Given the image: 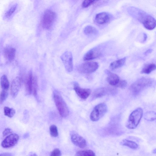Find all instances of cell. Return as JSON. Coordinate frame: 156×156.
I'll use <instances>...</instances> for the list:
<instances>
[{"instance_id":"obj_1","label":"cell","mask_w":156,"mask_h":156,"mask_svg":"<svg viewBox=\"0 0 156 156\" xmlns=\"http://www.w3.org/2000/svg\"><path fill=\"white\" fill-rule=\"evenodd\" d=\"M129 13L134 18L141 22L146 29L151 30L156 27L155 19L143 10L135 7L129 10Z\"/></svg>"},{"instance_id":"obj_2","label":"cell","mask_w":156,"mask_h":156,"mask_svg":"<svg viewBox=\"0 0 156 156\" xmlns=\"http://www.w3.org/2000/svg\"><path fill=\"white\" fill-rule=\"evenodd\" d=\"M153 80L151 79L143 78L134 82L131 86L130 90L134 95H137L151 86Z\"/></svg>"},{"instance_id":"obj_3","label":"cell","mask_w":156,"mask_h":156,"mask_svg":"<svg viewBox=\"0 0 156 156\" xmlns=\"http://www.w3.org/2000/svg\"><path fill=\"white\" fill-rule=\"evenodd\" d=\"M143 114V110L141 108H138L133 111L129 116L126 127L131 129L136 128L139 124Z\"/></svg>"},{"instance_id":"obj_4","label":"cell","mask_w":156,"mask_h":156,"mask_svg":"<svg viewBox=\"0 0 156 156\" xmlns=\"http://www.w3.org/2000/svg\"><path fill=\"white\" fill-rule=\"evenodd\" d=\"M54 97L56 106L62 117L66 118L69 114V110L66 104L59 93L57 91L54 93Z\"/></svg>"},{"instance_id":"obj_5","label":"cell","mask_w":156,"mask_h":156,"mask_svg":"<svg viewBox=\"0 0 156 156\" xmlns=\"http://www.w3.org/2000/svg\"><path fill=\"white\" fill-rule=\"evenodd\" d=\"M107 107L105 103H101L97 105L91 112L90 118L93 121L99 120L106 113Z\"/></svg>"},{"instance_id":"obj_6","label":"cell","mask_w":156,"mask_h":156,"mask_svg":"<svg viewBox=\"0 0 156 156\" xmlns=\"http://www.w3.org/2000/svg\"><path fill=\"white\" fill-rule=\"evenodd\" d=\"M56 18V13L51 10H46L44 13L42 22L43 27L46 29H50L52 26Z\"/></svg>"},{"instance_id":"obj_7","label":"cell","mask_w":156,"mask_h":156,"mask_svg":"<svg viewBox=\"0 0 156 156\" xmlns=\"http://www.w3.org/2000/svg\"><path fill=\"white\" fill-rule=\"evenodd\" d=\"M99 66L97 62H90L81 64L78 67V71L81 74H90L96 72Z\"/></svg>"},{"instance_id":"obj_8","label":"cell","mask_w":156,"mask_h":156,"mask_svg":"<svg viewBox=\"0 0 156 156\" xmlns=\"http://www.w3.org/2000/svg\"><path fill=\"white\" fill-rule=\"evenodd\" d=\"M66 71L68 72H72L73 69V57L71 52L66 51L61 57Z\"/></svg>"},{"instance_id":"obj_9","label":"cell","mask_w":156,"mask_h":156,"mask_svg":"<svg viewBox=\"0 0 156 156\" xmlns=\"http://www.w3.org/2000/svg\"><path fill=\"white\" fill-rule=\"evenodd\" d=\"M116 93V89L110 87H103L96 90L92 95L93 99L99 98L107 95H114Z\"/></svg>"},{"instance_id":"obj_10","label":"cell","mask_w":156,"mask_h":156,"mask_svg":"<svg viewBox=\"0 0 156 156\" xmlns=\"http://www.w3.org/2000/svg\"><path fill=\"white\" fill-rule=\"evenodd\" d=\"M112 14L107 12H103L97 14L95 16L96 22L99 25H104L110 23L112 20Z\"/></svg>"},{"instance_id":"obj_11","label":"cell","mask_w":156,"mask_h":156,"mask_svg":"<svg viewBox=\"0 0 156 156\" xmlns=\"http://www.w3.org/2000/svg\"><path fill=\"white\" fill-rule=\"evenodd\" d=\"M71 140L76 146L81 148H85L87 146V143L84 139L74 131L70 132Z\"/></svg>"},{"instance_id":"obj_12","label":"cell","mask_w":156,"mask_h":156,"mask_svg":"<svg viewBox=\"0 0 156 156\" xmlns=\"http://www.w3.org/2000/svg\"><path fill=\"white\" fill-rule=\"evenodd\" d=\"M19 140V136L16 134H11L7 136L1 143L2 146L8 148L15 146Z\"/></svg>"},{"instance_id":"obj_13","label":"cell","mask_w":156,"mask_h":156,"mask_svg":"<svg viewBox=\"0 0 156 156\" xmlns=\"http://www.w3.org/2000/svg\"><path fill=\"white\" fill-rule=\"evenodd\" d=\"M74 89L78 95L84 99L88 98L91 93V91L90 89L81 88L76 82L74 83Z\"/></svg>"},{"instance_id":"obj_14","label":"cell","mask_w":156,"mask_h":156,"mask_svg":"<svg viewBox=\"0 0 156 156\" xmlns=\"http://www.w3.org/2000/svg\"><path fill=\"white\" fill-rule=\"evenodd\" d=\"M22 83V78L17 77L13 81L11 86V95L13 98H15L18 95Z\"/></svg>"},{"instance_id":"obj_15","label":"cell","mask_w":156,"mask_h":156,"mask_svg":"<svg viewBox=\"0 0 156 156\" xmlns=\"http://www.w3.org/2000/svg\"><path fill=\"white\" fill-rule=\"evenodd\" d=\"M101 54V51L99 47L94 48L89 51L85 54L83 60L84 61L93 60L99 57Z\"/></svg>"},{"instance_id":"obj_16","label":"cell","mask_w":156,"mask_h":156,"mask_svg":"<svg viewBox=\"0 0 156 156\" xmlns=\"http://www.w3.org/2000/svg\"><path fill=\"white\" fill-rule=\"evenodd\" d=\"M33 74L31 71H30L26 78L25 81V93L27 95H30L32 93Z\"/></svg>"},{"instance_id":"obj_17","label":"cell","mask_w":156,"mask_h":156,"mask_svg":"<svg viewBox=\"0 0 156 156\" xmlns=\"http://www.w3.org/2000/svg\"><path fill=\"white\" fill-rule=\"evenodd\" d=\"M16 49L11 46H7L4 50V53L6 59L9 61L14 60L16 54Z\"/></svg>"},{"instance_id":"obj_18","label":"cell","mask_w":156,"mask_h":156,"mask_svg":"<svg viewBox=\"0 0 156 156\" xmlns=\"http://www.w3.org/2000/svg\"><path fill=\"white\" fill-rule=\"evenodd\" d=\"M106 72L108 75L107 79V81L110 85L116 87L120 80L119 76L108 71H106Z\"/></svg>"},{"instance_id":"obj_19","label":"cell","mask_w":156,"mask_h":156,"mask_svg":"<svg viewBox=\"0 0 156 156\" xmlns=\"http://www.w3.org/2000/svg\"><path fill=\"white\" fill-rule=\"evenodd\" d=\"M126 60V58L124 57L114 61L110 64V67L113 70L122 67L125 63Z\"/></svg>"},{"instance_id":"obj_20","label":"cell","mask_w":156,"mask_h":156,"mask_svg":"<svg viewBox=\"0 0 156 156\" xmlns=\"http://www.w3.org/2000/svg\"><path fill=\"white\" fill-rule=\"evenodd\" d=\"M84 32L86 35L88 36L96 35L98 33L95 28L90 25L86 26L84 29Z\"/></svg>"},{"instance_id":"obj_21","label":"cell","mask_w":156,"mask_h":156,"mask_svg":"<svg viewBox=\"0 0 156 156\" xmlns=\"http://www.w3.org/2000/svg\"><path fill=\"white\" fill-rule=\"evenodd\" d=\"M156 68V65L154 63H149L146 65L142 69V74H149L155 70Z\"/></svg>"},{"instance_id":"obj_22","label":"cell","mask_w":156,"mask_h":156,"mask_svg":"<svg viewBox=\"0 0 156 156\" xmlns=\"http://www.w3.org/2000/svg\"><path fill=\"white\" fill-rule=\"evenodd\" d=\"M120 144L122 145L134 149H137L138 146V145L134 142L127 140H123L121 142Z\"/></svg>"},{"instance_id":"obj_23","label":"cell","mask_w":156,"mask_h":156,"mask_svg":"<svg viewBox=\"0 0 156 156\" xmlns=\"http://www.w3.org/2000/svg\"><path fill=\"white\" fill-rule=\"evenodd\" d=\"M1 84L3 90H8L9 87V82L6 75L2 76L1 79Z\"/></svg>"},{"instance_id":"obj_24","label":"cell","mask_w":156,"mask_h":156,"mask_svg":"<svg viewBox=\"0 0 156 156\" xmlns=\"http://www.w3.org/2000/svg\"><path fill=\"white\" fill-rule=\"evenodd\" d=\"M76 155L78 156H95V153L92 150L79 151L76 153Z\"/></svg>"},{"instance_id":"obj_25","label":"cell","mask_w":156,"mask_h":156,"mask_svg":"<svg viewBox=\"0 0 156 156\" xmlns=\"http://www.w3.org/2000/svg\"><path fill=\"white\" fill-rule=\"evenodd\" d=\"M38 81L36 76H33L32 85V92L34 96L36 97L37 95L38 90Z\"/></svg>"},{"instance_id":"obj_26","label":"cell","mask_w":156,"mask_h":156,"mask_svg":"<svg viewBox=\"0 0 156 156\" xmlns=\"http://www.w3.org/2000/svg\"><path fill=\"white\" fill-rule=\"evenodd\" d=\"M156 113L152 111L147 112L145 114V119L149 121H153L156 119Z\"/></svg>"},{"instance_id":"obj_27","label":"cell","mask_w":156,"mask_h":156,"mask_svg":"<svg viewBox=\"0 0 156 156\" xmlns=\"http://www.w3.org/2000/svg\"><path fill=\"white\" fill-rule=\"evenodd\" d=\"M5 115L9 117L12 118L15 113V110L13 108H10L7 107H5L4 108Z\"/></svg>"},{"instance_id":"obj_28","label":"cell","mask_w":156,"mask_h":156,"mask_svg":"<svg viewBox=\"0 0 156 156\" xmlns=\"http://www.w3.org/2000/svg\"><path fill=\"white\" fill-rule=\"evenodd\" d=\"M50 131L52 136L57 137L58 136V129L57 127L55 125H53L50 126Z\"/></svg>"},{"instance_id":"obj_29","label":"cell","mask_w":156,"mask_h":156,"mask_svg":"<svg viewBox=\"0 0 156 156\" xmlns=\"http://www.w3.org/2000/svg\"><path fill=\"white\" fill-rule=\"evenodd\" d=\"M99 0H84L82 4V6L84 8H87Z\"/></svg>"},{"instance_id":"obj_30","label":"cell","mask_w":156,"mask_h":156,"mask_svg":"<svg viewBox=\"0 0 156 156\" xmlns=\"http://www.w3.org/2000/svg\"><path fill=\"white\" fill-rule=\"evenodd\" d=\"M8 90H3L0 95V103H2L7 98L8 96Z\"/></svg>"},{"instance_id":"obj_31","label":"cell","mask_w":156,"mask_h":156,"mask_svg":"<svg viewBox=\"0 0 156 156\" xmlns=\"http://www.w3.org/2000/svg\"><path fill=\"white\" fill-rule=\"evenodd\" d=\"M17 7V4H14L6 13L5 16L7 18L10 17L15 11Z\"/></svg>"},{"instance_id":"obj_32","label":"cell","mask_w":156,"mask_h":156,"mask_svg":"<svg viewBox=\"0 0 156 156\" xmlns=\"http://www.w3.org/2000/svg\"><path fill=\"white\" fill-rule=\"evenodd\" d=\"M127 85V83L125 80H120L116 87L121 89H124L126 87Z\"/></svg>"},{"instance_id":"obj_33","label":"cell","mask_w":156,"mask_h":156,"mask_svg":"<svg viewBox=\"0 0 156 156\" xmlns=\"http://www.w3.org/2000/svg\"><path fill=\"white\" fill-rule=\"evenodd\" d=\"M50 155L51 156H60L61 155V153L59 149H56L52 152Z\"/></svg>"},{"instance_id":"obj_34","label":"cell","mask_w":156,"mask_h":156,"mask_svg":"<svg viewBox=\"0 0 156 156\" xmlns=\"http://www.w3.org/2000/svg\"><path fill=\"white\" fill-rule=\"evenodd\" d=\"M12 132V130L9 128H6L4 131L3 134L4 136H5Z\"/></svg>"},{"instance_id":"obj_35","label":"cell","mask_w":156,"mask_h":156,"mask_svg":"<svg viewBox=\"0 0 156 156\" xmlns=\"http://www.w3.org/2000/svg\"><path fill=\"white\" fill-rule=\"evenodd\" d=\"M152 49H149L146 51L144 53V54L146 55L149 54L152 52Z\"/></svg>"},{"instance_id":"obj_36","label":"cell","mask_w":156,"mask_h":156,"mask_svg":"<svg viewBox=\"0 0 156 156\" xmlns=\"http://www.w3.org/2000/svg\"><path fill=\"white\" fill-rule=\"evenodd\" d=\"M12 155L8 153H5L0 154V156H11Z\"/></svg>"},{"instance_id":"obj_37","label":"cell","mask_w":156,"mask_h":156,"mask_svg":"<svg viewBox=\"0 0 156 156\" xmlns=\"http://www.w3.org/2000/svg\"><path fill=\"white\" fill-rule=\"evenodd\" d=\"M144 41H146L147 39V37L146 34L145 33L144 34Z\"/></svg>"},{"instance_id":"obj_38","label":"cell","mask_w":156,"mask_h":156,"mask_svg":"<svg viewBox=\"0 0 156 156\" xmlns=\"http://www.w3.org/2000/svg\"><path fill=\"white\" fill-rule=\"evenodd\" d=\"M28 137V134L27 133L25 134L24 136V138H26L27 137Z\"/></svg>"}]
</instances>
